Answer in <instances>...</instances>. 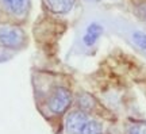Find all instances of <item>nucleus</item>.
<instances>
[{
  "instance_id": "obj_1",
  "label": "nucleus",
  "mask_w": 146,
  "mask_h": 134,
  "mask_svg": "<svg viewBox=\"0 0 146 134\" xmlns=\"http://www.w3.org/2000/svg\"><path fill=\"white\" fill-rule=\"evenodd\" d=\"M46 79L49 83V76ZM72 102L73 93L70 88L64 83L57 81V79H52V83H49L43 96V107L49 111V114L54 117L66 114L72 106Z\"/></svg>"
},
{
  "instance_id": "obj_2",
  "label": "nucleus",
  "mask_w": 146,
  "mask_h": 134,
  "mask_svg": "<svg viewBox=\"0 0 146 134\" xmlns=\"http://www.w3.org/2000/svg\"><path fill=\"white\" fill-rule=\"evenodd\" d=\"M29 37L25 29L12 22H0V50L3 53H16L26 49Z\"/></svg>"
},
{
  "instance_id": "obj_3",
  "label": "nucleus",
  "mask_w": 146,
  "mask_h": 134,
  "mask_svg": "<svg viewBox=\"0 0 146 134\" xmlns=\"http://www.w3.org/2000/svg\"><path fill=\"white\" fill-rule=\"evenodd\" d=\"M31 0H0V14L8 22L22 25L29 19Z\"/></svg>"
},
{
  "instance_id": "obj_4",
  "label": "nucleus",
  "mask_w": 146,
  "mask_h": 134,
  "mask_svg": "<svg viewBox=\"0 0 146 134\" xmlns=\"http://www.w3.org/2000/svg\"><path fill=\"white\" fill-rule=\"evenodd\" d=\"M88 114L81 108L76 110H69L68 114L65 115V122H64V129L66 134H81L85 125L88 123Z\"/></svg>"
},
{
  "instance_id": "obj_5",
  "label": "nucleus",
  "mask_w": 146,
  "mask_h": 134,
  "mask_svg": "<svg viewBox=\"0 0 146 134\" xmlns=\"http://www.w3.org/2000/svg\"><path fill=\"white\" fill-rule=\"evenodd\" d=\"M77 0H42V5L46 14L56 18H65L69 15L74 7Z\"/></svg>"
},
{
  "instance_id": "obj_6",
  "label": "nucleus",
  "mask_w": 146,
  "mask_h": 134,
  "mask_svg": "<svg viewBox=\"0 0 146 134\" xmlns=\"http://www.w3.org/2000/svg\"><path fill=\"white\" fill-rule=\"evenodd\" d=\"M103 31H104L103 26L100 23H98V22H92L91 25H88V27L85 29V33H84V35H83L84 45L87 47L94 46L95 43L99 41V38L103 34Z\"/></svg>"
},
{
  "instance_id": "obj_7",
  "label": "nucleus",
  "mask_w": 146,
  "mask_h": 134,
  "mask_svg": "<svg viewBox=\"0 0 146 134\" xmlns=\"http://www.w3.org/2000/svg\"><path fill=\"white\" fill-rule=\"evenodd\" d=\"M77 106L84 111H88L95 106V100L88 93H81L77 98Z\"/></svg>"
},
{
  "instance_id": "obj_8",
  "label": "nucleus",
  "mask_w": 146,
  "mask_h": 134,
  "mask_svg": "<svg viewBox=\"0 0 146 134\" xmlns=\"http://www.w3.org/2000/svg\"><path fill=\"white\" fill-rule=\"evenodd\" d=\"M81 134H103L102 125L98 121H88V123L85 125Z\"/></svg>"
},
{
  "instance_id": "obj_9",
  "label": "nucleus",
  "mask_w": 146,
  "mask_h": 134,
  "mask_svg": "<svg viewBox=\"0 0 146 134\" xmlns=\"http://www.w3.org/2000/svg\"><path fill=\"white\" fill-rule=\"evenodd\" d=\"M131 38H133V42H134L139 49L146 50V33H142V31H134L133 35H131Z\"/></svg>"
},
{
  "instance_id": "obj_10",
  "label": "nucleus",
  "mask_w": 146,
  "mask_h": 134,
  "mask_svg": "<svg viewBox=\"0 0 146 134\" xmlns=\"http://www.w3.org/2000/svg\"><path fill=\"white\" fill-rule=\"evenodd\" d=\"M127 134H146V122H134L129 126Z\"/></svg>"
},
{
  "instance_id": "obj_11",
  "label": "nucleus",
  "mask_w": 146,
  "mask_h": 134,
  "mask_svg": "<svg viewBox=\"0 0 146 134\" xmlns=\"http://www.w3.org/2000/svg\"><path fill=\"white\" fill-rule=\"evenodd\" d=\"M135 14L141 21L146 22V1H142L135 7Z\"/></svg>"
},
{
  "instance_id": "obj_12",
  "label": "nucleus",
  "mask_w": 146,
  "mask_h": 134,
  "mask_svg": "<svg viewBox=\"0 0 146 134\" xmlns=\"http://www.w3.org/2000/svg\"><path fill=\"white\" fill-rule=\"evenodd\" d=\"M0 18H1V14H0ZM0 22H1V21H0Z\"/></svg>"
}]
</instances>
